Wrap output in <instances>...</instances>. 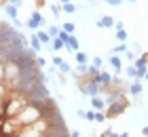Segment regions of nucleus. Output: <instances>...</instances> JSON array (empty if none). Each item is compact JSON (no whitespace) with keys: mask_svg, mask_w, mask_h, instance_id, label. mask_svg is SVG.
Wrapping results in <instances>:
<instances>
[{"mask_svg":"<svg viewBox=\"0 0 148 137\" xmlns=\"http://www.w3.org/2000/svg\"><path fill=\"white\" fill-rule=\"evenodd\" d=\"M4 70H6V63L0 61V82H4Z\"/></svg>","mask_w":148,"mask_h":137,"instance_id":"obj_30","label":"nucleus"},{"mask_svg":"<svg viewBox=\"0 0 148 137\" xmlns=\"http://www.w3.org/2000/svg\"><path fill=\"white\" fill-rule=\"evenodd\" d=\"M4 13H6V15H9V17H13V19H17V15H19V11H17V6L15 4H6L4 6Z\"/></svg>","mask_w":148,"mask_h":137,"instance_id":"obj_15","label":"nucleus"},{"mask_svg":"<svg viewBox=\"0 0 148 137\" xmlns=\"http://www.w3.org/2000/svg\"><path fill=\"white\" fill-rule=\"evenodd\" d=\"M36 63H38V67H45V65H47V61H45L42 57H38V55H36Z\"/></svg>","mask_w":148,"mask_h":137,"instance_id":"obj_39","label":"nucleus"},{"mask_svg":"<svg viewBox=\"0 0 148 137\" xmlns=\"http://www.w3.org/2000/svg\"><path fill=\"white\" fill-rule=\"evenodd\" d=\"M62 11H64V13H68V15H72V13L76 11V6H74L72 2H68V4H62Z\"/></svg>","mask_w":148,"mask_h":137,"instance_id":"obj_23","label":"nucleus"},{"mask_svg":"<svg viewBox=\"0 0 148 137\" xmlns=\"http://www.w3.org/2000/svg\"><path fill=\"white\" fill-rule=\"evenodd\" d=\"M76 114H78L80 120H87V112H85V110H76Z\"/></svg>","mask_w":148,"mask_h":137,"instance_id":"obj_38","label":"nucleus"},{"mask_svg":"<svg viewBox=\"0 0 148 137\" xmlns=\"http://www.w3.org/2000/svg\"><path fill=\"white\" fill-rule=\"evenodd\" d=\"M104 135H106V137H119V133H114L112 129H106V131H104Z\"/></svg>","mask_w":148,"mask_h":137,"instance_id":"obj_36","label":"nucleus"},{"mask_svg":"<svg viewBox=\"0 0 148 137\" xmlns=\"http://www.w3.org/2000/svg\"><path fill=\"white\" fill-rule=\"evenodd\" d=\"M95 80H97V82H102V85H112V76H110L108 72H102V70L95 74Z\"/></svg>","mask_w":148,"mask_h":137,"instance_id":"obj_11","label":"nucleus"},{"mask_svg":"<svg viewBox=\"0 0 148 137\" xmlns=\"http://www.w3.org/2000/svg\"><path fill=\"white\" fill-rule=\"evenodd\" d=\"M19 129H21V125H19V120L13 116V118H4V122H2V135H9V137H13Z\"/></svg>","mask_w":148,"mask_h":137,"instance_id":"obj_3","label":"nucleus"},{"mask_svg":"<svg viewBox=\"0 0 148 137\" xmlns=\"http://www.w3.org/2000/svg\"><path fill=\"white\" fill-rule=\"evenodd\" d=\"M70 36H72V34H68L66 30H62V32H59V36H57V38H62L64 42H68V38H70Z\"/></svg>","mask_w":148,"mask_h":137,"instance_id":"obj_31","label":"nucleus"},{"mask_svg":"<svg viewBox=\"0 0 148 137\" xmlns=\"http://www.w3.org/2000/svg\"><path fill=\"white\" fill-rule=\"evenodd\" d=\"M125 72H127V76H131V78H136V76H138L136 65H127V67H125Z\"/></svg>","mask_w":148,"mask_h":137,"instance_id":"obj_24","label":"nucleus"},{"mask_svg":"<svg viewBox=\"0 0 148 137\" xmlns=\"http://www.w3.org/2000/svg\"><path fill=\"white\" fill-rule=\"evenodd\" d=\"M51 34V38H57L59 36V32H62V27H57V25H49V30H47Z\"/></svg>","mask_w":148,"mask_h":137,"instance_id":"obj_22","label":"nucleus"},{"mask_svg":"<svg viewBox=\"0 0 148 137\" xmlns=\"http://www.w3.org/2000/svg\"><path fill=\"white\" fill-rule=\"evenodd\" d=\"M91 63L95 65V67H102V65H104V59H102V57L97 55V57H93V59H91Z\"/></svg>","mask_w":148,"mask_h":137,"instance_id":"obj_29","label":"nucleus"},{"mask_svg":"<svg viewBox=\"0 0 148 137\" xmlns=\"http://www.w3.org/2000/svg\"><path fill=\"white\" fill-rule=\"evenodd\" d=\"M110 65L114 67V72H116V74H121V70H123V67H125L119 55H112V57H110Z\"/></svg>","mask_w":148,"mask_h":137,"instance_id":"obj_13","label":"nucleus"},{"mask_svg":"<svg viewBox=\"0 0 148 137\" xmlns=\"http://www.w3.org/2000/svg\"><path fill=\"white\" fill-rule=\"evenodd\" d=\"M9 93H11V89L6 82H0V99H9Z\"/></svg>","mask_w":148,"mask_h":137,"instance_id":"obj_19","label":"nucleus"},{"mask_svg":"<svg viewBox=\"0 0 148 137\" xmlns=\"http://www.w3.org/2000/svg\"><path fill=\"white\" fill-rule=\"evenodd\" d=\"M138 59L142 61V63H146V65H148V51H146V53H142V55H140Z\"/></svg>","mask_w":148,"mask_h":137,"instance_id":"obj_35","label":"nucleus"},{"mask_svg":"<svg viewBox=\"0 0 148 137\" xmlns=\"http://www.w3.org/2000/svg\"><path fill=\"white\" fill-rule=\"evenodd\" d=\"M114 36H116V40H119V42H127V32H125V27L116 30V34H114Z\"/></svg>","mask_w":148,"mask_h":137,"instance_id":"obj_20","label":"nucleus"},{"mask_svg":"<svg viewBox=\"0 0 148 137\" xmlns=\"http://www.w3.org/2000/svg\"><path fill=\"white\" fill-rule=\"evenodd\" d=\"M59 2H62V4H68V2H70V0H59Z\"/></svg>","mask_w":148,"mask_h":137,"instance_id":"obj_45","label":"nucleus"},{"mask_svg":"<svg viewBox=\"0 0 148 137\" xmlns=\"http://www.w3.org/2000/svg\"><path fill=\"white\" fill-rule=\"evenodd\" d=\"M36 36L40 38V42H42V44H51V34L49 32H47V30H42V27H40V30H36Z\"/></svg>","mask_w":148,"mask_h":137,"instance_id":"obj_12","label":"nucleus"},{"mask_svg":"<svg viewBox=\"0 0 148 137\" xmlns=\"http://www.w3.org/2000/svg\"><path fill=\"white\" fill-rule=\"evenodd\" d=\"M51 49L53 51H62V49H66V42H64L62 38H53L51 40Z\"/></svg>","mask_w":148,"mask_h":137,"instance_id":"obj_17","label":"nucleus"},{"mask_svg":"<svg viewBox=\"0 0 148 137\" xmlns=\"http://www.w3.org/2000/svg\"><path fill=\"white\" fill-rule=\"evenodd\" d=\"M106 4H110V6H121L123 4V0H104Z\"/></svg>","mask_w":148,"mask_h":137,"instance_id":"obj_33","label":"nucleus"},{"mask_svg":"<svg viewBox=\"0 0 148 137\" xmlns=\"http://www.w3.org/2000/svg\"><path fill=\"white\" fill-rule=\"evenodd\" d=\"M127 108H129V99H127L125 95H119L114 101H110V104L106 106V116H108V118H119Z\"/></svg>","mask_w":148,"mask_h":137,"instance_id":"obj_2","label":"nucleus"},{"mask_svg":"<svg viewBox=\"0 0 148 137\" xmlns=\"http://www.w3.org/2000/svg\"><path fill=\"white\" fill-rule=\"evenodd\" d=\"M59 70H62V74H72V70H70V63H68V61H62Z\"/></svg>","mask_w":148,"mask_h":137,"instance_id":"obj_25","label":"nucleus"},{"mask_svg":"<svg viewBox=\"0 0 148 137\" xmlns=\"http://www.w3.org/2000/svg\"><path fill=\"white\" fill-rule=\"evenodd\" d=\"M129 91H131V95H138V97H140V95H142V91H144V87L140 85V78H136V82H133V85L129 87Z\"/></svg>","mask_w":148,"mask_h":137,"instance_id":"obj_14","label":"nucleus"},{"mask_svg":"<svg viewBox=\"0 0 148 137\" xmlns=\"http://www.w3.org/2000/svg\"><path fill=\"white\" fill-rule=\"evenodd\" d=\"M13 137H49V133H40V131H36V129L30 125V127H21Z\"/></svg>","mask_w":148,"mask_h":137,"instance_id":"obj_5","label":"nucleus"},{"mask_svg":"<svg viewBox=\"0 0 148 137\" xmlns=\"http://www.w3.org/2000/svg\"><path fill=\"white\" fill-rule=\"evenodd\" d=\"M34 6H36L38 11H40V9H45V6H47V0H34Z\"/></svg>","mask_w":148,"mask_h":137,"instance_id":"obj_32","label":"nucleus"},{"mask_svg":"<svg viewBox=\"0 0 148 137\" xmlns=\"http://www.w3.org/2000/svg\"><path fill=\"white\" fill-rule=\"evenodd\" d=\"M6 101L9 99H0V118H6L4 112H6Z\"/></svg>","mask_w":148,"mask_h":137,"instance_id":"obj_26","label":"nucleus"},{"mask_svg":"<svg viewBox=\"0 0 148 137\" xmlns=\"http://www.w3.org/2000/svg\"><path fill=\"white\" fill-rule=\"evenodd\" d=\"M62 61H64L62 57H53V65H57V67H59V65H62Z\"/></svg>","mask_w":148,"mask_h":137,"instance_id":"obj_40","label":"nucleus"},{"mask_svg":"<svg viewBox=\"0 0 148 137\" xmlns=\"http://www.w3.org/2000/svg\"><path fill=\"white\" fill-rule=\"evenodd\" d=\"M127 51H129V49H127V42H119V44L112 49V55H125Z\"/></svg>","mask_w":148,"mask_h":137,"instance_id":"obj_18","label":"nucleus"},{"mask_svg":"<svg viewBox=\"0 0 148 137\" xmlns=\"http://www.w3.org/2000/svg\"><path fill=\"white\" fill-rule=\"evenodd\" d=\"M106 106H108V101H104L102 95H95V97H91V108L95 110V112H106Z\"/></svg>","mask_w":148,"mask_h":137,"instance_id":"obj_6","label":"nucleus"},{"mask_svg":"<svg viewBox=\"0 0 148 137\" xmlns=\"http://www.w3.org/2000/svg\"><path fill=\"white\" fill-rule=\"evenodd\" d=\"M25 25H28V30H32V32H36V30H40V27L45 25V17L40 15V11H38V9L30 15V19L25 21Z\"/></svg>","mask_w":148,"mask_h":137,"instance_id":"obj_4","label":"nucleus"},{"mask_svg":"<svg viewBox=\"0 0 148 137\" xmlns=\"http://www.w3.org/2000/svg\"><path fill=\"white\" fill-rule=\"evenodd\" d=\"M144 80H148V72H146V76H144Z\"/></svg>","mask_w":148,"mask_h":137,"instance_id":"obj_46","label":"nucleus"},{"mask_svg":"<svg viewBox=\"0 0 148 137\" xmlns=\"http://www.w3.org/2000/svg\"><path fill=\"white\" fill-rule=\"evenodd\" d=\"M97 27H114V17L102 15V19H97Z\"/></svg>","mask_w":148,"mask_h":137,"instance_id":"obj_10","label":"nucleus"},{"mask_svg":"<svg viewBox=\"0 0 148 137\" xmlns=\"http://www.w3.org/2000/svg\"><path fill=\"white\" fill-rule=\"evenodd\" d=\"M104 120H108L106 112H95V122H104Z\"/></svg>","mask_w":148,"mask_h":137,"instance_id":"obj_27","label":"nucleus"},{"mask_svg":"<svg viewBox=\"0 0 148 137\" xmlns=\"http://www.w3.org/2000/svg\"><path fill=\"white\" fill-rule=\"evenodd\" d=\"M87 120H95V110H87Z\"/></svg>","mask_w":148,"mask_h":137,"instance_id":"obj_34","label":"nucleus"},{"mask_svg":"<svg viewBox=\"0 0 148 137\" xmlns=\"http://www.w3.org/2000/svg\"><path fill=\"white\" fill-rule=\"evenodd\" d=\"M87 95L89 97H95V95H102V82H97L95 78H93L89 85H87Z\"/></svg>","mask_w":148,"mask_h":137,"instance_id":"obj_7","label":"nucleus"},{"mask_svg":"<svg viewBox=\"0 0 148 137\" xmlns=\"http://www.w3.org/2000/svg\"><path fill=\"white\" fill-rule=\"evenodd\" d=\"M142 135H144V137H148V125H146V127L142 129Z\"/></svg>","mask_w":148,"mask_h":137,"instance_id":"obj_43","label":"nucleus"},{"mask_svg":"<svg viewBox=\"0 0 148 137\" xmlns=\"http://www.w3.org/2000/svg\"><path fill=\"white\" fill-rule=\"evenodd\" d=\"M74 57H76V63H89V55H87L85 51H76Z\"/></svg>","mask_w":148,"mask_h":137,"instance_id":"obj_16","label":"nucleus"},{"mask_svg":"<svg viewBox=\"0 0 148 137\" xmlns=\"http://www.w3.org/2000/svg\"><path fill=\"white\" fill-rule=\"evenodd\" d=\"M42 116H45V112H42L40 101H32V104L28 108H23L15 118L19 120V125H21V127H30V125H34L38 118H42Z\"/></svg>","mask_w":148,"mask_h":137,"instance_id":"obj_1","label":"nucleus"},{"mask_svg":"<svg viewBox=\"0 0 148 137\" xmlns=\"http://www.w3.org/2000/svg\"><path fill=\"white\" fill-rule=\"evenodd\" d=\"M119 137H129V133H121Z\"/></svg>","mask_w":148,"mask_h":137,"instance_id":"obj_44","label":"nucleus"},{"mask_svg":"<svg viewBox=\"0 0 148 137\" xmlns=\"http://www.w3.org/2000/svg\"><path fill=\"white\" fill-rule=\"evenodd\" d=\"M125 57L129 59V61H136V53H133V51H127V53H125Z\"/></svg>","mask_w":148,"mask_h":137,"instance_id":"obj_37","label":"nucleus"},{"mask_svg":"<svg viewBox=\"0 0 148 137\" xmlns=\"http://www.w3.org/2000/svg\"><path fill=\"white\" fill-rule=\"evenodd\" d=\"M6 4H9V0H0V9H4Z\"/></svg>","mask_w":148,"mask_h":137,"instance_id":"obj_42","label":"nucleus"},{"mask_svg":"<svg viewBox=\"0 0 148 137\" xmlns=\"http://www.w3.org/2000/svg\"><path fill=\"white\" fill-rule=\"evenodd\" d=\"M51 13L55 17H59V15H62V6H59V4H51Z\"/></svg>","mask_w":148,"mask_h":137,"instance_id":"obj_28","label":"nucleus"},{"mask_svg":"<svg viewBox=\"0 0 148 137\" xmlns=\"http://www.w3.org/2000/svg\"><path fill=\"white\" fill-rule=\"evenodd\" d=\"M62 30H66L68 34H74V32H76V25H74L72 21H66V23L62 25Z\"/></svg>","mask_w":148,"mask_h":137,"instance_id":"obj_21","label":"nucleus"},{"mask_svg":"<svg viewBox=\"0 0 148 137\" xmlns=\"http://www.w3.org/2000/svg\"><path fill=\"white\" fill-rule=\"evenodd\" d=\"M129 2H138V0H129Z\"/></svg>","mask_w":148,"mask_h":137,"instance_id":"obj_47","label":"nucleus"},{"mask_svg":"<svg viewBox=\"0 0 148 137\" xmlns=\"http://www.w3.org/2000/svg\"><path fill=\"white\" fill-rule=\"evenodd\" d=\"M30 49L34 51L36 55H38L40 51H42V42H40V38L36 36V32H34V34H32V36H30Z\"/></svg>","mask_w":148,"mask_h":137,"instance_id":"obj_8","label":"nucleus"},{"mask_svg":"<svg viewBox=\"0 0 148 137\" xmlns=\"http://www.w3.org/2000/svg\"><path fill=\"white\" fill-rule=\"evenodd\" d=\"M70 137H80V133L76 131V129H72V131H70Z\"/></svg>","mask_w":148,"mask_h":137,"instance_id":"obj_41","label":"nucleus"},{"mask_svg":"<svg viewBox=\"0 0 148 137\" xmlns=\"http://www.w3.org/2000/svg\"><path fill=\"white\" fill-rule=\"evenodd\" d=\"M66 51H72V53H76V51H80V44H78V38H76V36H74V34H72V36L68 38V42H66Z\"/></svg>","mask_w":148,"mask_h":137,"instance_id":"obj_9","label":"nucleus"}]
</instances>
